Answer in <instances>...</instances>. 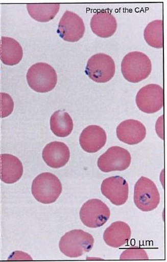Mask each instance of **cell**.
Segmentation results:
<instances>
[{
  "label": "cell",
  "mask_w": 167,
  "mask_h": 262,
  "mask_svg": "<svg viewBox=\"0 0 167 262\" xmlns=\"http://www.w3.org/2000/svg\"><path fill=\"white\" fill-rule=\"evenodd\" d=\"M152 70V62L146 54L133 52L124 57L121 71L128 82L137 83L149 77Z\"/></svg>",
  "instance_id": "6da1fadb"
},
{
  "label": "cell",
  "mask_w": 167,
  "mask_h": 262,
  "mask_svg": "<svg viewBox=\"0 0 167 262\" xmlns=\"http://www.w3.org/2000/svg\"><path fill=\"white\" fill-rule=\"evenodd\" d=\"M94 243V238L89 233L76 229L62 236L59 242V248L66 256L78 258L91 251Z\"/></svg>",
  "instance_id": "7a4b0ae2"
},
{
  "label": "cell",
  "mask_w": 167,
  "mask_h": 262,
  "mask_svg": "<svg viewBox=\"0 0 167 262\" xmlns=\"http://www.w3.org/2000/svg\"><path fill=\"white\" fill-rule=\"evenodd\" d=\"M62 192L59 178L51 172H43L35 178L32 184V193L38 202L50 204L56 202Z\"/></svg>",
  "instance_id": "3957f363"
},
{
  "label": "cell",
  "mask_w": 167,
  "mask_h": 262,
  "mask_svg": "<svg viewBox=\"0 0 167 262\" xmlns=\"http://www.w3.org/2000/svg\"><path fill=\"white\" fill-rule=\"evenodd\" d=\"M27 81L35 92L46 93L53 91L57 83L55 69L46 63H37L28 70Z\"/></svg>",
  "instance_id": "277c9868"
},
{
  "label": "cell",
  "mask_w": 167,
  "mask_h": 262,
  "mask_svg": "<svg viewBox=\"0 0 167 262\" xmlns=\"http://www.w3.org/2000/svg\"><path fill=\"white\" fill-rule=\"evenodd\" d=\"M160 194L156 184L150 179L141 177L134 186V201L138 209L150 212L160 203Z\"/></svg>",
  "instance_id": "5b68a950"
},
{
  "label": "cell",
  "mask_w": 167,
  "mask_h": 262,
  "mask_svg": "<svg viewBox=\"0 0 167 262\" xmlns=\"http://www.w3.org/2000/svg\"><path fill=\"white\" fill-rule=\"evenodd\" d=\"M115 66L114 60L107 54L98 53L88 60L86 67V74L93 81L105 83L114 77Z\"/></svg>",
  "instance_id": "8992f818"
},
{
  "label": "cell",
  "mask_w": 167,
  "mask_h": 262,
  "mask_svg": "<svg viewBox=\"0 0 167 262\" xmlns=\"http://www.w3.org/2000/svg\"><path fill=\"white\" fill-rule=\"evenodd\" d=\"M109 207L100 200L86 201L80 210V218L83 225L89 228H98L110 219Z\"/></svg>",
  "instance_id": "52a82bcc"
},
{
  "label": "cell",
  "mask_w": 167,
  "mask_h": 262,
  "mask_svg": "<svg viewBox=\"0 0 167 262\" xmlns=\"http://www.w3.org/2000/svg\"><path fill=\"white\" fill-rule=\"evenodd\" d=\"M137 106L146 114H154L163 106V89L157 84H149L140 89L136 98Z\"/></svg>",
  "instance_id": "ba28073f"
},
{
  "label": "cell",
  "mask_w": 167,
  "mask_h": 262,
  "mask_svg": "<svg viewBox=\"0 0 167 262\" xmlns=\"http://www.w3.org/2000/svg\"><path fill=\"white\" fill-rule=\"evenodd\" d=\"M131 156L126 149L112 146L99 158L98 166L104 172L124 171L130 167Z\"/></svg>",
  "instance_id": "9c48e42d"
},
{
  "label": "cell",
  "mask_w": 167,
  "mask_h": 262,
  "mask_svg": "<svg viewBox=\"0 0 167 262\" xmlns=\"http://www.w3.org/2000/svg\"><path fill=\"white\" fill-rule=\"evenodd\" d=\"M85 26L83 19L75 12L66 11L62 16L57 33L62 39L69 42L78 41L84 36Z\"/></svg>",
  "instance_id": "30bf717a"
},
{
  "label": "cell",
  "mask_w": 167,
  "mask_h": 262,
  "mask_svg": "<svg viewBox=\"0 0 167 262\" xmlns=\"http://www.w3.org/2000/svg\"><path fill=\"white\" fill-rule=\"evenodd\" d=\"M101 191L114 205L120 206L127 202L129 187L126 180L121 177H112L102 182Z\"/></svg>",
  "instance_id": "8fae6325"
},
{
  "label": "cell",
  "mask_w": 167,
  "mask_h": 262,
  "mask_svg": "<svg viewBox=\"0 0 167 262\" xmlns=\"http://www.w3.org/2000/svg\"><path fill=\"white\" fill-rule=\"evenodd\" d=\"M117 137L120 141L134 145L142 142L147 135L146 127L140 121L127 120L120 124L116 129Z\"/></svg>",
  "instance_id": "7c38bea8"
},
{
  "label": "cell",
  "mask_w": 167,
  "mask_h": 262,
  "mask_svg": "<svg viewBox=\"0 0 167 262\" xmlns=\"http://www.w3.org/2000/svg\"><path fill=\"white\" fill-rule=\"evenodd\" d=\"M107 140V134L104 129L97 125H91L83 130L79 142L85 151L94 153L105 145Z\"/></svg>",
  "instance_id": "4fadbf2b"
},
{
  "label": "cell",
  "mask_w": 167,
  "mask_h": 262,
  "mask_svg": "<svg viewBox=\"0 0 167 262\" xmlns=\"http://www.w3.org/2000/svg\"><path fill=\"white\" fill-rule=\"evenodd\" d=\"M23 174V166L15 156L0 155V180L6 184H14L20 180Z\"/></svg>",
  "instance_id": "5bb4252c"
},
{
  "label": "cell",
  "mask_w": 167,
  "mask_h": 262,
  "mask_svg": "<svg viewBox=\"0 0 167 262\" xmlns=\"http://www.w3.org/2000/svg\"><path fill=\"white\" fill-rule=\"evenodd\" d=\"M44 161L49 167L60 168L66 165L70 158V151L65 143L60 142L50 143L43 150Z\"/></svg>",
  "instance_id": "9a60e30c"
},
{
  "label": "cell",
  "mask_w": 167,
  "mask_h": 262,
  "mask_svg": "<svg viewBox=\"0 0 167 262\" xmlns=\"http://www.w3.org/2000/svg\"><path fill=\"white\" fill-rule=\"evenodd\" d=\"M90 25L93 33L102 38L113 36L117 28L114 16L106 11H99L93 15Z\"/></svg>",
  "instance_id": "2e32d148"
},
{
  "label": "cell",
  "mask_w": 167,
  "mask_h": 262,
  "mask_svg": "<svg viewBox=\"0 0 167 262\" xmlns=\"http://www.w3.org/2000/svg\"><path fill=\"white\" fill-rule=\"evenodd\" d=\"M131 231L129 225L123 222L112 223L105 230L104 239L109 247L118 248L127 244L130 241Z\"/></svg>",
  "instance_id": "e0dca14e"
},
{
  "label": "cell",
  "mask_w": 167,
  "mask_h": 262,
  "mask_svg": "<svg viewBox=\"0 0 167 262\" xmlns=\"http://www.w3.org/2000/svg\"><path fill=\"white\" fill-rule=\"evenodd\" d=\"M23 51L20 44L12 38L2 37L0 40V60L7 66H15L21 61Z\"/></svg>",
  "instance_id": "ac0fdd59"
},
{
  "label": "cell",
  "mask_w": 167,
  "mask_h": 262,
  "mask_svg": "<svg viewBox=\"0 0 167 262\" xmlns=\"http://www.w3.org/2000/svg\"><path fill=\"white\" fill-rule=\"evenodd\" d=\"M51 129L59 137H66L71 134L74 127L72 118L62 111L55 112L51 117Z\"/></svg>",
  "instance_id": "d6986e66"
},
{
  "label": "cell",
  "mask_w": 167,
  "mask_h": 262,
  "mask_svg": "<svg viewBox=\"0 0 167 262\" xmlns=\"http://www.w3.org/2000/svg\"><path fill=\"white\" fill-rule=\"evenodd\" d=\"M59 4H28L29 14L34 20L39 22L52 20L59 11Z\"/></svg>",
  "instance_id": "ffe728a7"
},
{
  "label": "cell",
  "mask_w": 167,
  "mask_h": 262,
  "mask_svg": "<svg viewBox=\"0 0 167 262\" xmlns=\"http://www.w3.org/2000/svg\"><path fill=\"white\" fill-rule=\"evenodd\" d=\"M144 39L150 46L162 49L163 47V20H157L148 24L144 30Z\"/></svg>",
  "instance_id": "44dd1931"
},
{
  "label": "cell",
  "mask_w": 167,
  "mask_h": 262,
  "mask_svg": "<svg viewBox=\"0 0 167 262\" xmlns=\"http://www.w3.org/2000/svg\"><path fill=\"white\" fill-rule=\"evenodd\" d=\"M14 103L10 95L0 93V118L7 117L12 113Z\"/></svg>",
  "instance_id": "7402d4cb"
},
{
  "label": "cell",
  "mask_w": 167,
  "mask_h": 262,
  "mask_svg": "<svg viewBox=\"0 0 167 262\" xmlns=\"http://www.w3.org/2000/svg\"><path fill=\"white\" fill-rule=\"evenodd\" d=\"M121 260H148L149 256L145 249L139 248H130L122 253Z\"/></svg>",
  "instance_id": "603a6c76"
}]
</instances>
